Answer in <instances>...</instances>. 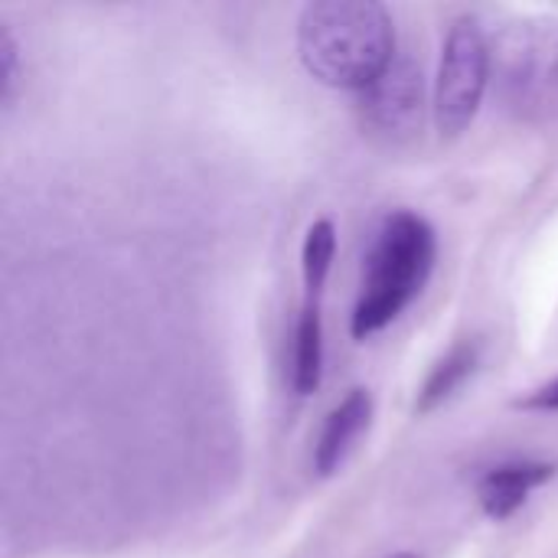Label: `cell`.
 I'll use <instances>...</instances> for the list:
<instances>
[{"label": "cell", "mask_w": 558, "mask_h": 558, "mask_svg": "<svg viewBox=\"0 0 558 558\" xmlns=\"http://www.w3.org/2000/svg\"><path fill=\"white\" fill-rule=\"evenodd\" d=\"M298 56L330 85L366 92L396 62V23L376 0H317L301 10Z\"/></svg>", "instance_id": "6da1fadb"}, {"label": "cell", "mask_w": 558, "mask_h": 558, "mask_svg": "<svg viewBox=\"0 0 558 558\" xmlns=\"http://www.w3.org/2000/svg\"><path fill=\"white\" fill-rule=\"evenodd\" d=\"M435 255H438V239L425 216L412 209L389 213L366 258L363 291L353 307L350 333L356 340H366L386 330L428 284Z\"/></svg>", "instance_id": "7a4b0ae2"}, {"label": "cell", "mask_w": 558, "mask_h": 558, "mask_svg": "<svg viewBox=\"0 0 558 558\" xmlns=\"http://www.w3.org/2000/svg\"><path fill=\"white\" fill-rule=\"evenodd\" d=\"M494 85L500 105L523 124L558 121V20L526 16L494 39Z\"/></svg>", "instance_id": "3957f363"}, {"label": "cell", "mask_w": 558, "mask_h": 558, "mask_svg": "<svg viewBox=\"0 0 558 558\" xmlns=\"http://www.w3.org/2000/svg\"><path fill=\"white\" fill-rule=\"evenodd\" d=\"M494 78V43L477 16H461L448 29L438 82H435V124L441 137H461L481 111Z\"/></svg>", "instance_id": "277c9868"}, {"label": "cell", "mask_w": 558, "mask_h": 558, "mask_svg": "<svg viewBox=\"0 0 558 558\" xmlns=\"http://www.w3.org/2000/svg\"><path fill=\"white\" fill-rule=\"evenodd\" d=\"M360 114H363V128L386 147L412 144L425 124L422 62L409 52H399L396 62L363 92Z\"/></svg>", "instance_id": "5b68a950"}, {"label": "cell", "mask_w": 558, "mask_h": 558, "mask_svg": "<svg viewBox=\"0 0 558 558\" xmlns=\"http://www.w3.org/2000/svg\"><path fill=\"white\" fill-rule=\"evenodd\" d=\"M553 474H556V464H546V461H507V464H497L477 484L481 510L490 520L504 523L517 510H523L530 494L536 487L549 484Z\"/></svg>", "instance_id": "8992f818"}, {"label": "cell", "mask_w": 558, "mask_h": 558, "mask_svg": "<svg viewBox=\"0 0 558 558\" xmlns=\"http://www.w3.org/2000/svg\"><path fill=\"white\" fill-rule=\"evenodd\" d=\"M369 418H373V396L366 389H350V396L330 409L320 428V438L314 445V471L320 477H330L340 471L356 438L369 428Z\"/></svg>", "instance_id": "52a82bcc"}, {"label": "cell", "mask_w": 558, "mask_h": 558, "mask_svg": "<svg viewBox=\"0 0 558 558\" xmlns=\"http://www.w3.org/2000/svg\"><path fill=\"white\" fill-rule=\"evenodd\" d=\"M481 363V340H461L454 343L428 373V379L422 383L418 389V399H415V415H428L435 412L438 405H445L477 369Z\"/></svg>", "instance_id": "ba28073f"}, {"label": "cell", "mask_w": 558, "mask_h": 558, "mask_svg": "<svg viewBox=\"0 0 558 558\" xmlns=\"http://www.w3.org/2000/svg\"><path fill=\"white\" fill-rule=\"evenodd\" d=\"M324 379V320L317 301H304L298 327H294V360H291V383L298 396H311L320 389Z\"/></svg>", "instance_id": "9c48e42d"}, {"label": "cell", "mask_w": 558, "mask_h": 558, "mask_svg": "<svg viewBox=\"0 0 558 558\" xmlns=\"http://www.w3.org/2000/svg\"><path fill=\"white\" fill-rule=\"evenodd\" d=\"M333 255H337V229L330 219H317L307 235H304V248H301V268H304V284H307V301H320L327 275L333 268Z\"/></svg>", "instance_id": "30bf717a"}, {"label": "cell", "mask_w": 558, "mask_h": 558, "mask_svg": "<svg viewBox=\"0 0 558 558\" xmlns=\"http://www.w3.org/2000/svg\"><path fill=\"white\" fill-rule=\"evenodd\" d=\"M16 88H20V46L13 39L10 26H3L0 29V105H3V111L13 108Z\"/></svg>", "instance_id": "8fae6325"}, {"label": "cell", "mask_w": 558, "mask_h": 558, "mask_svg": "<svg viewBox=\"0 0 558 558\" xmlns=\"http://www.w3.org/2000/svg\"><path fill=\"white\" fill-rule=\"evenodd\" d=\"M517 409H526V412H558V379L533 389L530 396H523L517 402Z\"/></svg>", "instance_id": "7c38bea8"}, {"label": "cell", "mask_w": 558, "mask_h": 558, "mask_svg": "<svg viewBox=\"0 0 558 558\" xmlns=\"http://www.w3.org/2000/svg\"><path fill=\"white\" fill-rule=\"evenodd\" d=\"M392 558H418L415 553H399V556H392Z\"/></svg>", "instance_id": "4fadbf2b"}]
</instances>
